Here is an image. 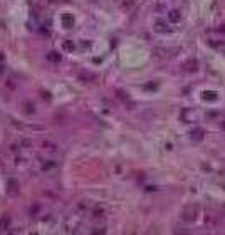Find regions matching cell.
Wrapping results in <instances>:
<instances>
[{"mask_svg": "<svg viewBox=\"0 0 225 235\" xmlns=\"http://www.w3.org/2000/svg\"><path fill=\"white\" fill-rule=\"evenodd\" d=\"M197 212H198L197 207L188 205V207H185L183 212H182V220H183V222H187V223L195 222V218H197Z\"/></svg>", "mask_w": 225, "mask_h": 235, "instance_id": "obj_1", "label": "cell"}, {"mask_svg": "<svg viewBox=\"0 0 225 235\" xmlns=\"http://www.w3.org/2000/svg\"><path fill=\"white\" fill-rule=\"evenodd\" d=\"M62 47H64V51H69V52H72V51H74V42H72V41H64V42H62Z\"/></svg>", "mask_w": 225, "mask_h": 235, "instance_id": "obj_13", "label": "cell"}, {"mask_svg": "<svg viewBox=\"0 0 225 235\" xmlns=\"http://www.w3.org/2000/svg\"><path fill=\"white\" fill-rule=\"evenodd\" d=\"M39 212V205H34V207H30V215H36Z\"/></svg>", "mask_w": 225, "mask_h": 235, "instance_id": "obj_17", "label": "cell"}, {"mask_svg": "<svg viewBox=\"0 0 225 235\" xmlns=\"http://www.w3.org/2000/svg\"><path fill=\"white\" fill-rule=\"evenodd\" d=\"M203 99L205 101H215V99H217V92H213V91H205L203 92Z\"/></svg>", "mask_w": 225, "mask_h": 235, "instance_id": "obj_12", "label": "cell"}, {"mask_svg": "<svg viewBox=\"0 0 225 235\" xmlns=\"http://www.w3.org/2000/svg\"><path fill=\"white\" fill-rule=\"evenodd\" d=\"M42 146H44V150H47V151H51V153H57V146L56 145H52V143H49V141H44L42 143Z\"/></svg>", "mask_w": 225, "mask_h": 235, "instance_id": "obj_9", "label": "cell"}, {"mask_svg": "<svg viewBox=\"0 0 225 235\" xmlns=\"http://www.w3.org/2000/svg\"><path fill=\"white\" fill-rule=\"evenodd\" d=\"M7 193L10 195V197H19V193H20V185L15 178H8L7 180Z\"/></svg>", "mask_w": 225, "mask_h": 235, "instance_id": "obj_2", "label": "cell"}, {"mask_svg": "<svg viewBox=\"0 0 225 235\" xmlns=\"http://www.w3.org/2000/svg\"><path fill=\"white\" fill-rule=\"evenodd\" d=\"M102 213H104V210H102V208H96L94 210V217H102Z\"/></svg>", "mask_w": 225, "mask_h": 235, "instance_id": "obj_16", "label": "cell"}, {"mask_svg": "<svg viewBox=\"0 0 225 235\" xmlns=\"http://www.w3.org/2000/svg\"><path fill=\"white\" fill-rule=\"evenodd\" d=\"M0 62H5V54L0 51Z\"/></svg>", "mask_w": 225, "mask_h": 235, "instance_id": "obj_18", "label": "cell"}, {"mask_svg": "<svg viewBox=\"0 0 225 235\" xmlns=\"http://www.w3.org/2000/svg\"><path fill=\"white\" fill-rule=\"evenodd\" d=\"M62 25L66 29H72L74 27V17L69 15V14H64V15H62Z\"/></svg>", "mask_w": 225, "mask_h": 235, "instance_id": "obj_3", "label": "cell"}, {"mask_svg": "<svg viewBox=\"0 0 225 235\" xmlns=\"http://www.w3.org/2000/svg\"><path fill=\"white\" fill-rule=\"evenodd\" d=\"M118 97H119V99H123L124 102H126V101H129L128 94H126V92H123V91H118Z\"/></svg>", "mask_w": 225, "mask_h": 235, "instance_id": "obj_14", "label": "cell"}, {"mask_svg": "<svg viewBox=\"0 0 225 235\" xmlns=\"http://www.w3.org/2000/svg\"><path fill=\"white\" fill-rule=\"evenodd\" d=\"M155 30L156 32H166V30H168V27H166V24L163 20H158L155 24Z\"/></svg>", "mask_w": 225, "mask_h": 235, "instance_id": "obj_10", "label": "cell"}, {"mask_svg": "<svg viewBox=\"0 0 225 235\" xmlns=\"http://www.w3.org/2000/svg\"><path fill=\"white\" fill-rule=\"evenodd\" d=\"M81 79H94V74H91V72H82Z\"/></svg>", "mask_w": 225, "mask_h": 235, "instance_id": "obj_15", "label": "cell"}, {"mask_svg": "<svg viewBox=\"0 0 225 235\" xmlns=\"http://www.w3.org/2000/svg\"><path fill=\"white\" fill-rule=\"evenodd\" d=\"M5 72V66H3V62H0V74H3Z\"/></svg>", "mask_w": 225, "mask_h": 235, "instance_id": "obj_19", "label": "cell"}, {"mask_svg": "<svg viewBox=\"0 0 225 235\" xmlns=\"http://www.w3.org/2000/svg\"><path fill=\"white\" fill-rule=\"evenodd\" d=\"M222 129H225V121H222Z\"/></svg>", "mask_w": 225, "mask_h": 235, "instance_id": "obj_21", "label": "cell"}, {"mask_svg": "<svg viewBox=\"0 0 225 235\" xmlns=\"http://www.w3.org/2000/svg\"><path fill=\"white\" fill-rule=\"evenodd\" d=\"M46 57H47V61H49V62H61V59H62V57H61V54H59V52H56V51H51Z\"/></svg>", "mask_w": 225, "mask_h": 235, "instance_id": "obj_4", "label": "cell"}, {"mask_svg": "<svg viewBox=\"0 0 225 235\" xmlns=\"http://www.w3.org/2000/svg\"><path fill=\"white\" fill-rule=\"evenodd\" d=\"M24 111H25L27 114H34V112H36V106H34V102H30V101L24 102Z\"/></svg>", "mask_w": 225, "mask_h": 235, "instance_id": "obj_5", "label": "cell"}, {"mask_svg": "<svg viewBox=\"0 0 225 235\" xmlns=\"http://www.w3.org/2000/svg\"><path fill=\"white\" fill-rule=\"evenodd\" d=\"M8 225H10V218L3 215V217L0 218V230H7V228H8Z\"/></svg>", "mask_w": 225, "mask_h": 235, "instance_id": "obj_11", "label": "cell"}, {"mask_svg": "<svg viewBox=\"0 0 225 235\" xmlns=\"http://www.w3.org/2000/svg\"><path fill=\"white\" fill-rule=\"evenodd\" d=\"M168 19L172 20L173 24H177V22H180V19H182V15H180V12L178 10H170V14H168Z\"/></svg>", "mask_w": 225, "mask_h": 235, "instance_id": "obj_6", "label": "cell"}, {"mask_svg": "<svg viewBox=\"0 0 225 235\" xmlns=\"http://www.w3.org/2000/svg\"><path fill=\"white\" fill-rule=\"evenodd\" d=\"M192 139H195V141H200V139H203V129H202V128H197V129H193V131H192Z\"/></svg>", "mask_w": 225, "mask_h": 235, "instance_id": "obj_7", "label": "cell"}, {"mask_svg": "<svg viewBox=\"0 0 225 235\" xmlns=\"http://www.w3.org/2000/svg\"><path fill=\"white\" fill-rule=\"evenodd\" d=\"M146 87H148V89H155V87H156V84H148Z\"/></svg>", "mask_w": 225, "mask_h": 235, "instance_id": "obj_20", "label": "cell"}, {"mask_svg": "<svg viewBox=\"0 0 225 235\" xmlns=\"http://www.w3.org/2000/svg\"><path fill=\"white\" fill-rule=\"evenodd\" d=\"M197 61H188L187 62V64H185V71H187V72H195V71H197Z\"/></svg>", "mask_w": 225, "mask_h": 235, "instance_id": "obj_8", "label": "cell"}]
</instances>
